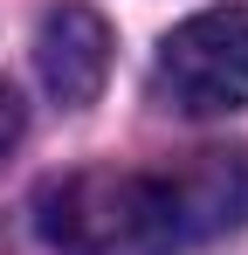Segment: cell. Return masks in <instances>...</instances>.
Masks as SVG:
<instances>
[{
    "mask_svg": "<svg viewBox=\"0 0 248 255\" xmlns=\"http://www.w3.org/2000/svg\"><path fill=\"white\" fill-rule=\"evenodd\" d=\"M35 228L55 255H179L248 228V152L214 145L172 172L83 166L35 193Z\"/></svg>",
    "mask_w": 248,
    "mask_h": 255,
    "instance_id": "1",
    "label": "cell"
},
{
    "mask_svg": "<svg viewBox=\"0 0 248 255\" xmlns=\"http://www.w3.org/2000/svg\"><path fill=\"white\" fill-rule=\"evenodd\" d=\"M152 97L179 118H228L248 104V0L179 21L152 55Z\"/></svg>",
    "mask_w": 248,
    "mask_h": 255,
    "instance_id": "2",
    "label": "cell"
},
{
    "mask_svg": "<svg viewBox=\"0 0 248 255\" xmlns=\"http://www.w3.org/2000/svg\"><path fill=\"white\" fill-rule=\"evenodd\" d=\"M35 69L41 90L62 104V111H83L97 104V90L111 76V28L90 0H62L41 14V35H35Z\"/></svg>",
    "mask_w": 248,
    "mask_h": 255,
    "instance_id": "3",
    "label": "cell"
},
{
    "mask_svg": "<svg viewBox=\"0 0 248 255\" xmlns=\"http://www.w3.org/2000/svg\"><path fill=\"white\" fill-rule=\"evenodd\" d=\"M21 125H28V111H21V97H14V90L0 83V159H7V152L21 145Z\"/></svg>",
    "mask_w": 248,
    "mask_h": 255,
    "instance_id": "4",
    "label": "cell"
}]
</instances>
